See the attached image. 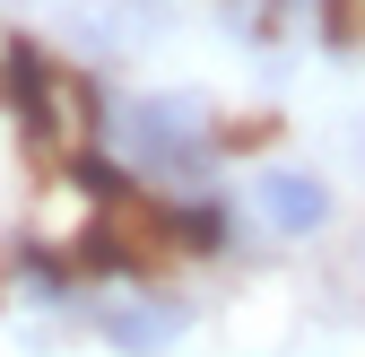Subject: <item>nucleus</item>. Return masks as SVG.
I'll return each mask as SVG.
<instances>
[{
    "mask_svg": "<svg viewBox=\"0 0 365 357\" xmlns=\"http://www.w3.org/2000/svg\"><path fill=\"white\" fill-rule=\"evenodd\" d=\"M105 140L122 166H140L165 192H200V174L217 166V114L192 87H157V96H122L105 105Z\"/></svg>",
    "mask_w": 365,
    "mask_h": 357,
    "instance_id": "obj_1",
    "label": "nucleus"
},
{
    "mask_svg": "<svg viewBox=\"0 0 365 357\" xmlns=\"http://www.w3.org/2000/svg\"><path fill=\"white\" fill-rule=\"evenodd\" d=\"M148 35H157V0H70V18H61V44L78 61H122Z\"/></svg>",
    "mask_w": 365,
    "mask_h": 357,
    "instance_id": "obj_4",
    "label": "nucleus"
},
{
    "mask_svg": "<svg viewBox=\"0 0 365 357\" xmlns=\"http://www.w3.org/2000/svg\"><path fill=\"white\" fill-rule=\"evenodd\" d=\"M96 340L113 357H165L182 340V305L157 296V288H105L96 296Z\"/></svg>",
    "mask_w": 365,
    "mask_h": 357,
    "instance_id": "obj_3",
    "label": "nucleus"
},
{
    "mask_svg": "<svg viewBox=\"0 0 365 357\" xmlns=\"http://www.w3.org/2000/svg\"><path fill=\"white\" fill-rule=\"evenodd\" d=\"M0 79H9V96H18V114L35 122V140H53L61 131V79H53V61H43V44H0Z\"/></svg>",
    "mask_w": 365,
    "mask_h": 357,
    "instance_id": "obj_5",
    "label": "nucleus"
},
{
    "mask_svg": "<svg viewBox=\"0 0 365 357\" xmlns=\"http://www.w3.org/2000/svg\"><path fill=\"white\" fill-rule=\"evenodd\" d=\"M244 218L269 236V244H313L331 227V183L313 166H261L244 183Z\"/></svg>",
    "mask_w": 365,
    "mask_h": 357,
    "instance_id": "obj_2",
    "label": "nucleus"
},
{
    "mask_svg": "<svg viewBox=\"0 0 365 357\" xmlns=\"http://www.w3.org/2000/svg\"><path fill=\"white\" fill-rule=\"evenodd\" d=\"M18 9H43V0H18Z\"/></svg>",
    "mask_w": 365,
    "mask_h": 357,
    "instance_id": "obj_6",
    "label": "nucleus"
}]
</instances>
